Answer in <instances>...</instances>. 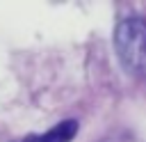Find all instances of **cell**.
<instances>
[{
	"label": "cell",
	"mask_w": 146,
	"mask_h": 142,
	"mask_svg": "<svg viewBox=\"0 0 146 142\" xmlns=\"http://www.w3.org/2000/svg\"><path fill=\"white\" fill-rule=\"evenodd\" d=\"M114 46L125 71L135 76H146V21L125 18L116 25Z\"/></svg>",
	"instance_id": "1"
},
{
	"label": "cell",
	"mask_w": 146,
	"mask_h": 142,
	"mask_svg": "<svg viewBox=\"0 0 146 142\" xmlns=\"http://www.w3.org/2000/svg\"><path fill=\"white\" fill-rule=\"evenodd\" d=\"M75 131H78V121L75 119H66V121H59L57 126H52L48 133L27 135L23 142H68V140H73Z\"/></svg>",
	"instance_id": "2"
}]
</instances>
